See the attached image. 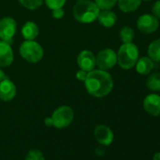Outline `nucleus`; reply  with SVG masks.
<instances>
[{"label": "nucleus", "instance_id": "f257e3e1", "mask_svg": "<svg viewBox=\"0 0 160 160\" xmlns=\"http://www.w3.org/2000/svg\"><path fill=\"white\" fill-rule=\"evenodd\" d=\"M113 78L108 71L93 69L88 72L85 80V87L89 94L96 98L108 95L113 90Z\"/></svg>", "mask_w": 160, "mask_h": 160}, {"label": "nucleus", "instance_id": "f03ea898", "mask_svg": "<svg viewBox=\"0 0 160 160\" xmlns=\"http://www.w3.org/2000/svg\"><path fill=\"white\" fill-rule=\"evenodd\" d=\"M100 9L95 2L91 0H81L74 4L72 8L73 18L82 24H91L97 20Z\"/></svg>", "mask_w": 160, "mask_h": 160}, {"label": "nucleus", "instance_id": "7ed1b4c3", "mask_svg": "<svg viewBox=\"0 0 160 160\" xmlns=\"http://www.w3.org/2000/svg\"><path fill=\"white\" fill-rule=\"evenodd\" d=\"M138 59V48L133 43H122L117 53V63L123 70L132 69Z\"/></svg>", "mask_w": 160, "mask_h": 160}, {"label": "nucleus", "instance_id": "20e7f679", "mask_svg": "<svg viewBox=\"0 0 160 160\" xmlns=\"http://www.w3.org/2000/svg\"><path fill=\"white\" fill-rule=\"evenodd\" d=\"M20 56L29 63H38L43 58V48L35 40L23 42L19 47Z\"/></svg>", "mask_w": 160, "mask_h": 160}, {"label": "nucleus", "instance_id": "39448f33", "mask_svg": "<svg viewBox=\"0 0 160 160\" xmlns=\"http://www.w3.org/2000/svg\"><path fill=\"white\" fill-rule=\"evenodd\" d=\"M74 118V112L69 106L58 107L51 115L53 126L58 129H63L71 125Z\"/></svg>", "mask_w": 160, "mask_h": 160}, {"label": "nucleus", "instance_id": "423d86ee", "mask_svg": "<svg viewBox=\"0 0 160 160\" xmlns=\"http://www.w3.org/2000/svg\"><path fill=\"white\" fill-rule=\"evenodd\" d=\"M96 66L104 71L112 69L117 64V53L110 48L101 50L95 57Z\"/></svg>", "mask_w": 160, "mask_h": 160}, {"label": "nucleus", "instance_id": "0eeeda50", "mask_svg": "<svg viewBox=\"0 0 160 160\" xmlns=\"http://www.w3.org/2000/svg\"><path fill=\"white\" fill-rule=\"evenodd\" d=\"M17 23L12 17H4L0 19V40L9 42H12V39L16 34Z\"/></svg>", "mask_w": 160, "mask_h": 160}, {"label": "nucleus", "instance_id": "6e6552de", "mask_svg": "<svg viewBox=\"0 0 160 160\" xmlns=\"http://www.w3.org/2000/svg\"><path fill=\"white\" fill-rule=\"evenodd\" d=\"M138 29L144 34H152L159 28L158 19L152 14H143L137 21Z\"/></svg>", "mask_w": 160, "mask_h": 160}, {"label": "nucleus", "instance_id": "1a4fd4ad", "mask_svg": "<svg viewBox=\"0 0 160 160\" xmlns=\"http://www.w3.org/2000/svg\"><path fill=\"white\" fill-rule=\"evenodd\" d=\"M93 134H94V138L97 140V142L104 147L109 146L114 140L113 131L108 126H107L105 124L96 125L93 130Z\"/></svg>", "mask_w": 160, "mask_h": 160}, {"label": "nucleus", "instance_id": "9d476101", "mask_svg": "<svg viewBox=\"0 0 160 160\" xmlns=\"http://www.w3.org/2000/svg\"><path fill=\"white\" fill-rule=\"evenodd\" d=\"M78 67L86 72L92 71L96 66V59L94 54L90 50H82L76 58Z\"/></svg>", "mask_w": 160, "mask_h": 160}, {"label": "nucleus", "instance_id": "9b49d317", "mask_svg": "<svg viewBox=\"0 0 160 160\" xmlns=\"http://www.w3.org/2000/svg\"><path fill=\"white\" fill-rule=\"evenodd\" d=\"M17 89L15 84L8 77L0 82V100L3 102H10L16 96Z\"/></svg>", "mask_w": 160, "mask_h": 160}, {"label": "nucleus", "instance_id": "f8f14e48", "mask_svg": "<svg viewBox=\"0 0 160 160\" xmlns=\"http://www.w3.org/2000/svg\"><path fill=\"white\" fill-rule=\"evenodd\" d=\"M143 108L147 113L152 116H160V95L152 93L147 95L143 100Z\"/></svg>", "mask_w": 160, "mask_h": 160}, {"label": "nucleus", "instance_id": "ddd939ff", "mask_svg": "<svg viewBox=\"0 0 160 160\" xmlns=\"http://www.w3.org/2000/svg\"><path fill=\"white\" fill-rule=\"evenodd\" d=\"M14 59L13 50L11 44L0 40V68L9 67Z\"/></svg>", "mask_w": 160, "mask_h": 160}, {"label": "nucleus", "instance_id": "4468645a", "mask_svg": "<svg viewBox=\"0 0 160 160\" xmlns=\"http://www.w3.org/2000/svg\"><path fill=\"white\" fill-rule=\"evenodd\" d=\"M97 20L99 21V23L105 27V28H112L115 26V24L117 23V15L115 12H113L110 10H104V11H100L99 15L97 17Z\"/></svg>", "mask_w": 160, "mask_h": 160}, {"label": "nucleus", "instance_id": "2eb2a0df", "mask_svg": "<svg viewBox=\"0 0 160 160\" xmlns=\"http://www.w3.org/2000/svg\"><path fill=\"white\" fill-rule=\"evenodd\" d=\"M21 33L25 40L32 41L38 37V35L40 33V29L36 23H34L32 21H28L24 24Z\"/></svg>", "mask_w": 160, "mask_h": 160}, {"label": "nucleus", "instance_id": "dca6fc26", "mask_svg": "<svg viewBox=\"0 0 160 160\" xmlns=\"http://www.w3.org/2000/svg\"><path fill=\"white\" fill-rule=\"evenodd\" d=\"M136 70L139 74L148 75L153 69V61L149 57H142L138 59L136 63Z\"/></svg>", "mask_w": 160, "mask_h": 160}, {"label": "nucleus", "instance_id": "f3484780", "mask_svg": "<svg viewBox=\"0 0 160 160\" xmlns=\"http://www.w3.org/2000/svg\"><path fill=\"white\" fill-rule=\"evenodd\" d=\"M142 0H118L119 9L123 12H132L138 9Z\"/></svg>", "mask_w": 160, "mask_h": 160}, {"label": "nucleus", "instance_id": "a211bd4d", "mask_svg": "<svg viewBox=\"0 0 160 160\" xmlns=\"http://www.w3.org/2000/svg\"><path fill=\"white\" fill-rule=\"evenodd\" d=\"M146 87L152 92H160V72H156L148 76L146 79Z\"/></svg>", "mask_w": 160, "mask_h": 160}, {"label": "nucleus", "instance_id": "6ab92c4d", "mask_svg": "<svg viewBox=\"0 0 160 160\" xmlns=\"http://www.w3.org/2000/svg\"><path fill=\"white\" fill-rule=\"evenodd\" d=\"M148 56L152 61H160V39L150 43L148 47Z\"/></svg>", "mask_w": 160, "mask_h": 160}, {"label": "nucleus", "instance_id": "aec40b11", "mask_svg": "<svg viewBox=\"0 0 160 160\" xmlns=\"http://www.w3.org/2000/svg\"><path fill=\"white\" fill-rule=\"evenodd\" d=\"M120 38L123 43L132 42L135 38V31L129 27H123L120 30Z\"/></svg>", "mask_w": 160, "mask_h": 160}, {"label": "nucleus", "instance_id": "412c9836", "mask_svg": "<svg viewBox=\"0 0 160 160\" xmlns=\"http://www.w3.org/2000/svg\"><path fill=\"white\" fill-rule=\"evenodd\" d=\"M19 2L26 9L30 11H35L42 5L43 0H19Z\"/></svg>", "mask_w": 160, "mask_h": 160}, {"label": "nucleus", "instance_id": "4be33fe9", "mask_svg": "<svg viewBox=\"0 0 160 160\" xmlns=\"http://www.w3.org/2000/svg\"><path fill=\"white\" fill-rule=\"evenodd\" d=\"M94 2L98 6L100 11H104L111 10L118 3V0H94Z\"/></svg>", "mask_w": 160, "mask_h": 160}, {"label": "nucleus", "instance_id": "5701e85b", "mask_svg": "<svg viewBox=\"0 0 160 160\" xmlns=\"http://www.w3.org/2000/svg\"><path fill=\"white\" fill-rule=\"evenodd\" d=\"M26 160H45V157L42 151L38 149H32L28 152Z\"/></svg>", "mask_w": 160, "mask_h": 160}, {"label": "nucleus", "instance_id": "b1692460", "mask_svg": "<svg viewBox=\"0 0 160 160\" xmlns=\"http://www.w3.org/2000/svg\"><path fill=\"white\" fill-rule=\"evenodd\" d=\"M45 2L46 6L52 11L55 9H58V8H62L67 0H43Z\"/></svg>", "mask_w": 160, "mask_h": 160}, {"label": "nucleus", "instance_id": "393cba45", "mask_svg": "<svg viewBox=\"0 0 160 160\" xmlns=\"http://www.w3.org/2000/svg\"><path fill=\"white\" fill-rule=\"evenodd\" d=\"M65 15V12L62 8H58V9H55V10H52V16L54 19H57V20H59V19H62Z\"/></svg>", "mask_w": 160, "mask_h": 160}, {"label": "nucleus", "instance_id": "a878e982", "mask_svg": "<svg viewBox=\"0 0 160 160\" xmlns=\"http://www.w3.org/2000/svg\"><path fill=\"white\" fill-rule=\"evenodd\" d=\"M152 12L153 16H155L157 19H160V0L153 3L152 8Z\"/></svg>", "mask_w": 160, "mask_h": 160}, {"label": "nucleus", "instance_id": "bb28decb", "mask_svg": "<svg viewBox=\"0 0 160 160\" xmlns=\"http://www.w3.org/2000/svg\"><path fill=\"white\" fill-rule=\"evenodd\" d=\"M87 75H88V72L84 71V70H78L75 73V77L79 80V81L81 82H85V80L87 78Z\"/></svg>", "mask_w": 160, "mask_h": 160}, {"label": "nucleus", "instance_id": "cd10ccee", "mask_svg": "<svg viewBox=\"0 0 160 160\" xmlns=\"http://www.w3.org/2000/svg\"><path fill=\"white\" fill-rule=\"evenodd\" d=\"M105 152H106V150H105L104 146H102V145H101L100 147H97V148H96V150H95V152H96V153H97V155H99V156L104 155Z\"/></svg>", "mask_w": 160, "mask_h": 160}, {"label": "nucleus", "instance_id": "c85d7f7f", "mask_svg": "<svg viewBox=\"0 0 160 160\" xmlns=\"http://www.w3.org/2000/svg\"><path fill=\"white\" fill-rule=\"evenodd\" d=\"M44 124L46 126H53V122H52V119L51 117H48L44 120Z\"/></svg>", "mask_w": 160, "mask_h": 160}, {"label": "nucleus", "instance_id": "c756f323", "mask_svg": "<svg viewBox=\"0 0 160 160\" xmlns=\"http://www.w3.org/2000/svg\"><path fill=\"white\" fill-rule=\"evenodd\" d=\"M7 78V75H6V73H5V72L0 68V82L2 81V80H4V79H6Z\"/></svg>", "mask_w": 160, "mask_h": 160}, {"label": "nucleus", "instance_id": "7c9ffc66", "mask_svg": "<svg viewBox=\"0 0 160 160\" xmlns=\"http://www.w3.org/2000/svg\"><path fill=\"white\" fill-rule=\"evenodd\" d=\"M152 160H160V152H157L153 154Z\"/></svg>", "mask_w": 160, "mask_h": 160}, {"label": "nucleus", "instance_id": "2f4dec72", "mask_svg": "<svg viewBox=\"0 0 160 160\" xmlns=\"http://www.w3.org/2000/svg\"><path fill=\"white\" fill-rule=\"evenodd\" d=\"M143 1H146L147 2V1H151V0H143Z\"/></svg>", "mask_w": 160, "mask_h": 160}, {"label": "nucleus", "instance_id": "473e14b6", "mask_svg": "<svg viewBox=\"0 0 160 160\" xmlns=\"http://www.w3.org/2000/svg\"><path fill=\"white\" fill-rule=\"evenodd\" d=\"M77 1H81V0H77Z\"/></svg>", "mask_w": 160, "mask_h": 160}]
</instances>
